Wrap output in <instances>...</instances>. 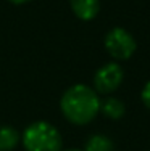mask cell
I'll use <instances>...</instances> for the list:
<instances>
[{"mask_svg":"<svg viewBox=\"0 0 150 151\" xmlns=\"http://www.w3.org/2000/svg\"><path fill=\"white\" fill-rule=\"evenodd\" d=\"M100 113L103 114L108 119H121L126 113V106L121 101L120 98H115V96H108L103 101H100Z\"/></svg>","mask_w":150,"mask_h":151,"instance_id":"8992f818","label":"cell"},{"mask_svg":"<svg viewBox=\"0 0 150 151\" xmlns=\"http://www.w3.org/2000/svg\"><path fill=\"white\" fill-rule=\"evenodd\" d=\"M60 109L68 122L74 125H86L100 113L99 93L86 84H76L62 95Z\"/></svg>","mask_w":150,"mask_h":151,"instance_id":"6da1fadb","label":"cell"},{"mask_svg":"<svg viewBox=\"0 0 150 151\" xmlns=\"http://www.w3.org/2000/svg\"><path fill=\"white\" fill-rule=\"evenodd\" d=\"M21 142L26 151H63L60 130L47 121H36L24 129Z\"/></svg>","mask_w":150,"mask_h":151,"instance_id":"7a4b0ae2","label":"cell"},{"mask_svg":"<svg viewBox=\"0 0 150 151\" xmlns=\"http://www.w3.org/2000/svg\"><path fill=\"white\" fill-rule=\"evenodd\" d=\"M21 142L20 134L10 125H2L0 127V151H12Z\"/></svg>","mask_w":150,"mask_h":151,"instance_id":"52a82bcc","label":"cell"},{"mask_svg":"<svg viewBox=\"0 0 150 151\" xmlns=\"http://www.w3.org/2000/svg\"><path fill=\"white\" fill-rule=\"evenodd\" d=\"M103 45H105V50L108 52V55L116 61L129 60L134 55L136 48H137V44H136L133 34L123 29V27H113L105 35Z\"/></svg>","mask_w":150,"mask_h":151,"instance_id":"3957f363","label":"cell"},{"mask_svg":"<svg viewBox=\"0 0 150 151\" xmlns=\"http://www.w3.org/2000/svg\"><path fill=\"white\" fill-rule=\"evenodd\" d=\"M65 151H81V150H76V148H70V150H65Z\"/></svg>","mask_w":150,"mask_h":151,"instance_id":"8fae6325","label":"cell"},{"mask_svg":"<svg viewBox=\"0 0 150 151\" xmlns=\"http://www.w3.org/2000/svg\"><path fill=\"white\" fill-rule=\"evenodd\" d=\"M141 98H142V103L147 106V109H150V81L144 85V88H142Z\"/></svg>","mask_w":150,"mask_h":151,"instance_id":"9c48e42d","label":"cell"},{"mask_svg":"<svg viewBox=\"0 0 150 151\" xmlns=\"http://www.w3.org/2000/svg\"><path fill=\"white\" fill-rule=\"evenodd\" d=\"M10 3H15V5H23V3H28V2H33V0H8Z\"/></svg>","mask_w":150,"mask_h":151,"instance_id":"30bf717a","label":"cell"},{"mask_svg":"<svg viewBox=\"0 0 150 151\" xmlns=\"http://www.w3.org/2000/svg\"><path fill=\"white\" fill-rule=\"evenodd\" d=\"M74 16L83 21H91L100 12V0H70Z\"/></svg>","mask_w":150,"mask_h":151,"instance_id":"5b68a950","label":"cell"},{"mask_svg":"<svg viewBox=\"0 0 150 151\" xmlns=\"http://www.w3.org/2000/svg\"><path fill=\"white\" fill-rule=\"evenodd\" d=\"M124 79V71L120 64L116 63H107L94 76V88L97 93L102 95H110L121 85Z\"/></svg>","mask_w":150,"mask_h":151,"instance_id":"277c9868","label":"cell"},{"mask_svg":"<svg viewBox=\"0 0 150 151\" xmlns=\"http://www.w3.org/2000/svg\"><path fill=\"white\" fill-rule=\"evenodd\" d=\"M113 150H115L113 142L107 135L102 134L91 135L84 146V151H113Z\"/></svg>","mask_w":150,"mask_h":151,"instance_id":"ba28073f","label":"cell"}]
</instances>
